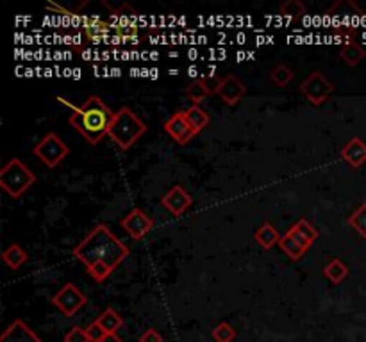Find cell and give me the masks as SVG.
Wrapping results in <instances>:
<instances>
[{
	"instance_id": "obj_30",
	"label": "cell",
	"mask_w": 366,
	"mask_h": 342,
	"mask_svg": "<svg viewBox=\"0 0 366 342\" xmlns=\"http://www.w3.org/2000/svg\"><path fill=\"white\" fill-rule=\"evenodd\" d=\"M86 334H88L90 341H92V342H100L107 335L106 331H104L102 328H100V324L97 323V321H93V323L90 324L88 328H86Z\"/></svg>"
},
{
	"instance_id": "obj_25",
	"label": "cell",
	"mask_w": 366,
	"mask_h": 342,
	"mask_svg": "<svg viewBox=\"0 0 366 342\" xmlns=\"http://www.w3.org/2000/svg\"><path fill=\"white\" fill-rule=\"evenodd\" d=\"M207 95H209V91H207L206 86H204L202 79L193 80V82H191L190 86L186 88V96L195 103V106H199V103L202 102Z\"/></svg>"
},
{
	"instance_id": "obj_18",
	"label": "cell",
	"mask_w": 366,
	"mask_h": 342,
	"mask_svg": "<svg viewBox=\"0 0 366 342\" xmlns=\"http://www.w3.org/2000/svg\"><path fill=\"white\" fill-rule=\"evenodd\" d=\"M340 56L348 66H355V65H359L362 59H365L366 52L358 42H354V39H348V42L343 45V49L340 50Z\"/></svg>"
},
{
	"instance_id": "obj_15",
	"label": "cell",
	"mask_w": 366,
	"mask_h": 342,
	"mask_svg": "<svg viewBox=\"0 0 366 342\" xmlns=\"http://www.w3.org/2000/svg\"><path fill=\"white\" fill-rule=\"evenodd\" d=\"M341 157L352 167H361L366 163V143L361 137H352L341 150Z\"/></svg>"
},
{
	"instance_id": "obj_32",
	"label": "cell",
	"mask_w": 366,
	"mask_h": 342,
	"mask_svg": "<svg viewBox=\"0 0 366 342\" xmlns=\"http://www.w3.org/2000/svg\"><path fill=\"white\" fill-rule=\"evenodd\" d=\"M140 342H163V335L154 328H147L142 335H140Z\"/></svg>"
},
{
	"instance_id": "obj_29",
	"label": "cell",
	"mask_w": 366,
	"mask_h": 342,
	"mask_svg": "<svg viewBox=\"0 0 366 342\" xmlns=\"http://www.w3.org/2000/svg\"><path fill=\"white\" fill-rule=\"evenodd\" d=\"M65 342H92L90 341L86 330L80 327H73L68 334L65 335Z\"/></svg>"
},
{
	"instance_id": "obj_24",
	"label": "cell",
	"mask_w": 366,
	"mask_h": 342,
	"mask_svg": "<svg viewBox=\"0 0 366 342\" xmlns=\"http://www.w3.org/2000/svg\"><path fill=\"white\" fill-rule=\"evenodd\" d=\"M270 79H272V82L277 84L279 88H284L288 82L293 80V72L290 70V66H286L281 63V65H277L270 72Z\"/></svg>"
},
{
	"instance_id": "obj_2",
	"label": "cell",
	"mask_w": 366,
	"mask_h": 342,
	"mask_svg": "<svg viewBox=\"0 0 366 342\" xmlns=\"http://www.w3.org/2000/svg\"><path fill=\"white\" fill-rule=\"evenodd\" d=\"M113 118H115V113L102 102V99L92 95L83 106L73 109L68 123L79 130L80 136L88 141L90 145H99L104 136L109 134Z\"/></svg>"
},
{
	"instance_id": "obj_6",
	"label": "cell",
	"mask_w": 366,
	"mask_h": 342,
	"mask_svg": "<svg viewBox=\"0 0 366 342\" xmlns=\"http://www.w3.org/2000/svg\"><path fill=\"white\" fill-rule=\"evenodd\" d=\"M334 91V84L322 72L309 73L307 79L300 84V93L315 106H322Z\"/></svg>"
},
{
	"instance_id": "obj_12",
	"label": "cell",
	"mask_w": 366,
	"mask_h": 342,
	"mask_svg": "<svg viewBox=\"0 0 366 342\" xmlns=\"http://www.w3.org/2000/svg\"><path fill=\"white\" fill-rule=\"evenodd\" d=\"M0 342H43L35 331L29 328V324L22 319H15L2 335Z\"/></svg>"
},
{
	"instance_id": "obj_33",
	"label": "cell",
	"mask_w": 366,
	"mask_h": 342,
	"mask_svg": "<svg viewBox=\"0 0 366 342\" xmlns=\"http://www.w3.org/2000/svg\"><path fill=\"white\" fill-rule=\"evenodd\" d=\"M100 342H123V341L118 337V335H106Z\"/></svg>"
},
{
	"instance_id": "obj_5",
	"label": "cell",
	"mask_w": 366,
	"mask_h": 342,
	"mask_svg": "<svg viewBox=\"0 0 366 342\" xmlns=\"http://www.w3.org/2000/svg\"><path fill=\"white\" fill-rule=\"evenodd\" d=\"M68 146L63 143V139L58 134L54 132L47 134L38 145L35 146V156L49 167H56L59 163H63V159L68 156Z\"/></svg>"
},
{
	"instance_id": "obj_21",
	"label": "cell",
	"mask_w": 366,
	"mask_h": 342,
	"mask_svg": "<svg viewBox=\"0 0 366 342\" xmlns=\"http://www.w3.org/2000/svg\"><path fill=\"white\" fill-rule=\"evenodd\" d=\"M348 266L341 262L340 259H332L327 266L324 267V274L332 281V284H341L348 277Z\"/></svg>"
},
{
	"instance_id": "obj_20",
	"label": "cell",
	"mask_w": 366,
	"mask_h": 342,
	"mask_svg": "<svg viewBox=\"0 0 366 342\" xmlns=\"http://www.w3.org/2000/svg\"><path fill=\"white\" fill-rule=\"evenodd\" d=\"M2 260H4L11 270H18L22 264L27 262V251L23 250L20 244L15 243L9 248H6L4 253H2Z\"/></svg>"
},
{
	"instance_id": "obj_7",
	"label": "cell",
	"mask_w": 366,
	"mask_h": 342,
	"mask_svg": "<svg viewBox=\"0 0 366 342\" xmlns=\"http://www.w3.org/2000/svg\"><path fill=\"white\" fill-rule=\"evenodd\" d=\"M361 16L362 11L350 0H340L327 11V20L332 23V27L343 32H347L348 29H354V25Z\"/></svg>"
},
{
	"instance_id": "obj_4",
	"label": "cell",
	"mask_w": 366,
	"mask_h": 342,
	"mask_svg": "<svg viewBox=\"0 0 366 342\" xmlns=\"http://www.w3.org/2000/svg\"><path fill=\"white\" fill-rule=\"evenodd\" d=\"M36 177L18 157H13L2 170H0V187L13 198H20L32 184Z\"/></svg>"
},
{
	"instance_id": "obj_1",
	"label": "cell",
	"mask_w": 366,
	"mask_h": 342,
	"mask_svg": "<svg viewBox=\"0 0 366 342\" xmlns=\"http://www.w3.org/2000/svg\"><path fill=\"white\" fill-rule=\"evenodd\" d=\"M73 255L86 267L93 264H106L115 271L123 259L129 257V248L111 232L107 224L100 223L73 248Z\"/></svg>"
},
{
	"instance_id": "obj_3",
	"label": "cell",
	"mask_w": 366,
	"mask_h": 342,
	"mask_svg": "<svg viewBox=\"0 0 366 342\" xmlns=\"http://www.w3.org/2000/svg\"><path fill=\"white\" fill-rule=\"evenodd\" d=\"M147 132V125L138 118L129 107H120L111 122L107 136L115 141L122 150H129L143 134Z\"/></svg>"
},
{
	"instance_id": "obj_8",
	"label": "cell",
	"mask_w": 366,
	"mask_h": 342,
	"mask_svg": "<svg viewBox=\"0 0 366 342\" xmlns=\"http://www.w3.org/2000/svg\"><path fill=\"white\" fill-rule=\"evenodd\" d=\"M86 301H88L86 294L80 293L79 287L73 284L63 285V289L58 291V294L52 298L54 307H58L66 317L75 316L77 312L86 305Z\"/></svg>"
},
{
	"instance_id": "obj_16",
	"label": "cell",
	"mask_w": 366,
	"mask_h": 342,
	"mask_svg": "<svg viewBox=\"0 0 366 342\" xmlns=\"http://www.w3.org/2000/svg\"><path fill=\"white\" fill-rule=\"evenodd\" d=\"M97 323L100 324L107 335H116V331L123 327V317L120 316L115 308H106V310L97 317Z\"/></svg>"
},
{
	"instance_id": "obj_14",
	"label": "cell",
	"mask_w": 366,
	"mask_h": 342,
	"mask_svg": "<svg viewBox=\"0 0 366 342\" xmlns=\"http://www.w3.org/2000/svg\"><path fill=\"white\" fill-rule=\"evenodd\" d=\"M288 236L293 237L304 250L311 248V244L318 239V230L307 220H300L288 230Z\"/></svg>"
},
{
	"instance_id": "obj_19",
	"label": "cell",
	"mask_w": 366,
	"mask_h": 342,
	"mask_svg": "<svg viewBox=\"0 0 366 342\" xmlns=\"http://www.w3.org/2000/svg\"><path fill=\"white\" fill-rule=\"evenodd\" d=\"M184 113H186L188 123H190L191 129H193L197 134L209 125V114H207L200 106H195L193 103V106H191L188 110H184Z\"/></svg>"
},
{
	"instance_id": "obj_17",
	"label": "cell",
	"mask_w": 366,
	"mask_h": 342,
	"mask_svg": "<svg viewBox=\"0 0 366 342\" xmlns=\"http://www.w3.org/2000/svg\"><path fill=\"white\" fill-rule=\"evenodd\" d=\"M281 237L283 236H279L277 228H275L272 223H268V221H264V223L260 227V230L254 234V239H256L264 250H270V248H274L275 244H279Z\"/></svg>"
},
{
	"instance_id": "obj_10",
	"label": "cell",
	"mask_w": 366,
	"mask_h": 342,
	"mask_svg": "<svg viewBox=\"0 0 366 342\" xmlns=\"http://www.w3.org/2000/svg\"><path fill=\"white\" fill-rule=\"evenodd\" d=\"M164 132H166L168 136H172L179 145L190 143L191 137L197 134L191 129L190 123H188L186 113H184V110H177L172 118H168L166 122H164Z\"/></svg>"
},
{
	"instance_id": "obj_22",
	"label": "cell",
	"mask_w": 366,
	"mask_h": 342,
	"mask_svg": "<svg viewBox=\"0 0 366 342\" xmlns=\"http://www.w3.org/2000/svg\"><path fill=\"white\" fill-rule=\"evenodd\" d=\"M279 248H281V250L286 253V257H290L291 260L302 259L305 253L304 248H302L300 244L293 239V237L288 236V234H284V236L281 237V241H279Z\"/></svg>"
},
{
	"instance_id": "obj_31",
	"label": "cell",
	"mask_w": 366,
	"mask_h": 342,
	"mask_svg": "<svg viewBox=\"0 0 366 342\" xmlns=\"http://www.w3.org/2000/svg\"><path fill=\"white\" fill-rule=\"evenodd\" d=\"M202 82H204V86H206L207 91H209V93H218V91H220L221 82H224V80H221L218 75H207V77H204Z\"/></svg>"
},
{
	"instance_id": "obj_23",
	"label": "cell",
	"mask_w": 366,
	"mask_h": 342,
	"mask_svg": "<svg viewBox=\"0 0 366 342\" xmlns=\"http://www.w3.org/2000/svg\"><path fill=\"white\" fill-rule=\"evenodd\" d=\"M348 224L354 228L362 239H366V202H362L361 205H359V209L348 217Z\"/></svg>"
},
{
	"instance_id": "obj_9",
	"label": "cell",
	"mask_w": 366,
	"mask_h": 342,
	"mask_svg": "<svg viewBox=\"0 0 366 342\" xmlns=\"http://www.w3.org/2000/svg\"><path fill=\"white\" fill-rule=\"evenodd\" d=\"M154 221L142 209H133L122 220V228L133 239H142L152 230Z\"/></svg>"
},
{
	"instance_id": "obj_13",
	"label": "cell",
	"mask_w": 366,
	"mask_h": 342,
	"mask_svg": "<svg viewBox=\"0 0 366 342\" xmlns=\"http://www.w3.org/2000/svg\"><path fill=\"white\" fill-rule=\"evenodd\" d=\"M245 93H247L245 84L241 82L236 75H229L225 77L224 82H221V88L220 91H218V95H220V99L224 100L227 106H236V103L243 99Z\"/></svg>"
},
{
	"instance_id": "obj_26",
	"label": "cell",
	"mask_w": 366,
	"mask_h": 342,
	"mask_svg": "<svg viewBox=\"0 0 366 342\" xmlns=\"http://www.w3.org/2000/svg\"><path fill=\"white\" fill-rule=\"evenodd\" d=\"M214 342H234L236 338V328L229 323H220L214 327V330L211 331Z\"/></svg>"
},
{
	"instance_id": "obj_28",
	"label": "cell",
	"mask_w": 366,
	"mask_h": 342,
	"mask_svg": "<svg viewBox=\"0 0 366 342\" xmlns=\"http://www.w3.org/2000/svg\"><path fill=\"white\" fill-rule=\"evenodd\" d=\"M88 273L92 274L93 280L104 281L111 273H113V270H111L109 266H106V264H93V266L88 267Z\"/></svg>"
},
{
	"instance_id": "obj_27",
	"label": "cell",
	"mask_w": 366,
	"mask_h": 342,
	"mask_svg": "<svg viewBox=\"0 0 366 342\" xmlns=\"http://www.w3.org/2000/svg\"><path fill=\"white\" fill-rule=\"evenodd\" d=\"M281 13L288 18H302L305 15V6L300 4L298 0H290V2L281 6Z\"/></svg>"
},
{
	"instance_id": "obj_11",
	"label": "cell",
	"mask_w": 366,
	"mask_h": 342,
	"mask_svg": "<svg viewBox=\"0 0 366 342\" xmlns=\"http://www.w3.org/2000/svg\"><path fill=\"white\" fill-rule=\"evenodd\" d=\"M161 202H163V205L166 207L170 213L176 214V216H181V214H183L188 207H191V203H193V198H191V194L188 193V191H184L183 187L176 186L168 191L163 198H161Z\"/></svg>"
}]
</instances>
